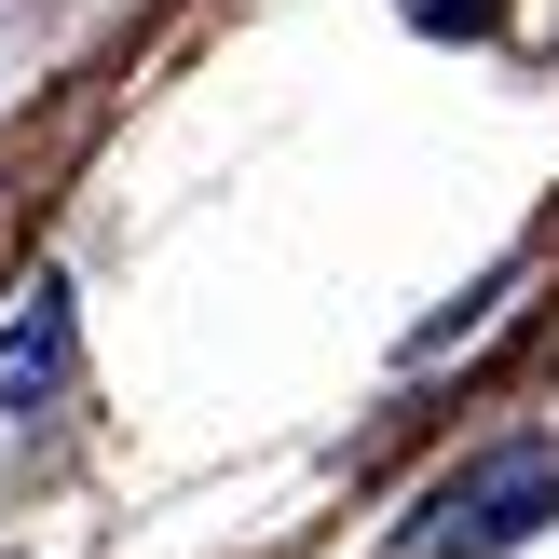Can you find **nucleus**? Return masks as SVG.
Wrapping results in <instances>:
<instances>
[{
    "instance_id": "1",
    "label": "nucleus",
    "mask_w": 559,
    "mask_h": 559,
    "mask_svg": "<svg viewBox=\"0 0 559 559\" xmlns=\"http://www.w3.org/2000/svg\"><path fill=\"white\" fill-rule=\"evenodd\" d=\"M533 519H559V451H546V437H506V451H478L464 478L424 491L409 559H506Z\"/></svg>"
},
{
    "instance_id": "2",
    "label": "nucleus",
    "mask_w": 559,
    "mask_h": 559,
    "mask_svg": "<svg viewBox=\"0 0 559 559\" xmlns=\"http://www.w3.org/2000/svg\"><path fill=\"white\" fill-rule=\"evenodd\" d=\"M55 382H69V287H27L14 314H0V409H41Z\"/></svg>"
}]
</instances>
